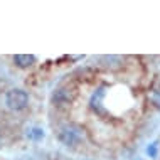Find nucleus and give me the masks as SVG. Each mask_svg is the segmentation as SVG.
Here are the masks:
<instances>
[{"mask_svg":"<svg viewBox=\"0 0 160 160\" xmlns=\"http://www.w3.org/2000/svg\"><path fill=\"white\" fill-rule=\"evenodd\" d=\"M103 98H105V89H103V88H99L98 91L93 94V98H91V106L94 108V110L101 106V103H103Z\"/></svg>","mask_w":160,"mask_h":160,"instance_id":"6","label":"nucleus"},{"mask_svg":"<svg viewBox=\"0 0 160 160\" xmlns=\"http://www.w3.org/2000/svg\"><path fill=\"white\" fill-rule=\"evenodd\" d=\"M147 153H148L150 157H155V155H157V147H155V143L150 145L148 148H147Z\"/></svg>","mask_w":160,"mask_h":160,"instance_id":"8","label":"nucleus"},{"mask_svg":"<svg viewBox=\"0 0 160 160\" xmlns=\"http://www.w3.org/2000/svg\"><path fill=\"white\" fill-rule=\"evenodd\" d=\"M152 101H153V105H157V106H160V91H153L152 93Z\"/></svg>","mask_w":160,"mask_h":160,"instance_id":"7","label":"nucleus"},{"mask_svg":"<svg viewBox=\"0 0 160 160\" xmlns=\"http://www.w3.org/2000/svg\"><path fill=\"white\" fill-rule=\"evenodd\" d=\"M58 140L66 147H74V145L79 143L81 135L74 127H62V128H59V132H58Z\"/></svg>","mask_w":160,"mask_h":160,"instance_id":"2","label":"nucleus"},{"mask_svg":"<svg viewBox=\"0 0 160 160\" xmlns=\"http://www.w3.org/2000/svg\"><path fill=\"white\" fill-rule=\"evenodd\" d=\"M5 105L14 111H20L29 105V94L27 91L20 88H12L5 94Z\"/></svg>","mask_w":160,"mask_h":160,"instance_id":"1","label":"nucleus"},{"mask_svg":"<svg viewBox=\"0 0 160 160\" xmlns=\"http://www.w3.org/2000/svg\"><path fill=\"white\" fill-rule=\"evenodd\" d=\"M51 101L54 103L56 106H66L71 103V93L66 88H58L51 96Z\"/></svg>","mask_w":160,"mask_h":160,"instance_id":"3","label":"nucleus"},{"mask_svg":"<svg viewBox=\"0 0 160 160\" xmlns=\"http://www.w3.org/2000/svg\"><path fill=\"white\" fill-rule=\"evenodd\" d=\"M27 138H29V140H34V142H39V140L44 138V132H42L41 128H37V127L29 128L27 130Z\"/></svg>","mask_w":160,"mask_h":160,"instance_id":"5","label":"nucleus"},{"mask_svg":"<svg viewBox=\"0 0 160 160\" xmlns=\"http://www.w3.org/2000/svg\"><path fill=\"white\" fill-rule=\"evenodd\" d=\"M14 62L19 68H29L36 62V56L32 54H15L14 56Z\"/></svg>","mask_w":160,"mask_h":160,"instance_id":"4","label":"nucleus"}]
</instances>
